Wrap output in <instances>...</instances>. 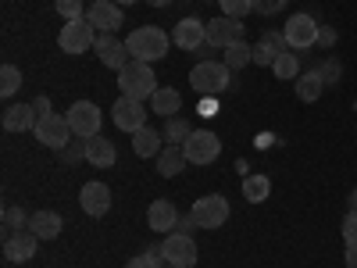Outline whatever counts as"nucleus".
I'll return each mask as SVG.
<instances>
[{
	"label": "nucleus",
	"mask_w": 357,
	"mask_h": 268,
	"mask_svg": "<svg viewBox=\"0 0 357 268\" xmlns=\"http://www.w3.org/2000/svg\"><path fill=\"white\" fill-rule=\"evenodd\" d=\"M126 47L132 54V61L154 65V61H161V57L168 54L172 36L165 33V29H158V25H139V29H132V33L126 36Z\"/></svg>",
	"instance_id": "obj_1"
},
{
	"label": "nucleus",
	"mask_w": 357,
	"mask_h": 268,
	"mask_svg": "<svg viewBox=\"0 0 357 268\" xmlns=\"http://www.w3.org/2000/svg\"><path fill=\"white\" fill-rule=\"evenodd\" d=\"M118 89H122V97L151 100L158 94V75L146 61H129L122 72H118Z\"/></svg>",
	"instance_id": "obj_2"
},
{
	"label": "nucleus",
	"mask_w": 357,
	"mask_h": 268,
	"mask_svg": "<svg viewBox=\"0 0 357 268\" xmlns=\"http://www.w3.org/2000/svg\"><path fill=\"white\" fill-rule=\"evenodd\" d=\"M229 65L225 61H197L190 72V86L200 97H218L222 89H229Z\"/></svg>",
	"instance_id": "obj_3"
},
{
	"label": "nucleus",
	"mask_w": 357,
	"mask_h": 268,
	"mask_svg": "<svg viewBox=\"0 0 357 268\" xmlns=\"http://www.w3.org/2000/svg\"><path fill=\"white\" fill-rule=\"evenodd\" d=\"M33 136L43 143V147H50V151H65V147L75 140V133H72V126H68V118L65 114H40V122H36V129H33Z\"/></svg>",
	"instance_id": "obj_4"
},
{
	"label": "nucleus",
	"mask_w": 357,
	"mask_h": 268,
	"mask_svg": "<svg viewBox=\"0 0 357 268\" xmlns=\"http://www.w3.org/2000/svg\"><path fill=\"white\" fill-rule=\"evenodd\" d=\"M229 200L222 197V193H204L200 200H193V207H190V215H193V222L200 225V229H218V225H225L229 222Z\"/></svg>",
	"instance_id": "obj_5"
},
{
	"label": "nucleus",
	"mask_w": 357,
	"mask_h": 268,
	"mask_svg": "<svg viewBox=\"0 0 357 268\" xmlns=\"http://www.w3.org/2000/svg\"><path fill=\"white\" fill-rule=\"evenodd\" d=\"M97 36H100V33L93 29V22H86V18L65 22L61 33H57V47H61L65 54H82V50H93Z\"/></svg>",
	"instance_id": "obj_6"
},
{
	"label": "nucleus",
	"mask_w": 357,
	"mask_h": 268,
	"mask_svg": "<svg viewBox=\"0 0 357 268\" xmlns=\"http://www.w3.org/2000/svg\"><path fill=\"white\" fill-rule=\"evenodd\" d=\"M68 126H72V133L79 136V140H89V136H100V122H104V114H100V107L93 104V100H75L72 107H68Z\"/></svg>",
	"instance_id": "obj_7"
},
{
	"label": "nucleus",
	"mask_w": 357,
	"mask_h": 268,
	"mask_svg": "<svg viewBox=\"0 0 357 268\" xmlns=\"http://www.w3.org/2000/svg\"><path fill=\"white\" fill-rule=\"evenodd\" d=\"M183 151H186L190 165H215L218 154H222V140L207 129H193V136L183 143Z\"/></svg>",
	"instance_id": "obj_8"
},
{
	"label": "nucleus",
	"mask_w": 357,
	"mask_h": 268,
	"mask_svg": "<svg viewBox=\"0 0 357 268\" xmlns=\"http://www.w3.org/2000/svg\"><path fill=\"white\" fill-rule=\"evenodd\" d=\"M158 251H161L165 265H178V268H193L197 265V244H193V236H186V232H168Z\"/></svg>",
	"instance_id": "obj_9"
},
{
	"label": "nucleus",
	"mask_w": 357,
	"mask_h": 268,
	"mask_svg": "<svg viewBox=\"0 0 357 268\" xmlns=\"http://www.w3.org/2000/svg\"><path fill=\"white\" fill-rule=\"evenodd\" d=\"M318 22L311 15H293L286 25H282V36L289 43V50H311L318 43Z\"/></svg>",
	"instance_id": "obj_10"
},
{
	"label": "nucleus",
	"mask_w": 357,
	"mask_h": 268,
	"mask_svg": "<svg viewBox=\"0 0 357 268\" xmlns=\"http://www.w3.org/2000/svg\"><path fill=\"white\" fill-rule=\"evenodd\" d=\"M111 122L122 129V133H139L146 126V107L143 100H132V97H118L111 104Z\"/></svg>",
	"instance_id": "obj_11"
},
{
	"label": "nucleus",
	"mask_w": 357,
	"mask_h": 268,
	"mask_svg": "<svg viewBox=\"0 0 357 268\" xmlns=\"http://www.w3.org/2000/svg\"><path fill=\"white\" fill-rule=\"evenodd\" d=\"M93 50H97V57H100V65H107V68H114V72H122V68L132 61L126 40H118L114 33H100L97 43H93Z\"/></svg>",
	"instance_id": "obj_12"
},
{
	"label": "nucleus",
	"mask_w": 357,
	"mask_h": 268,
	"mask_svg": "<svg viewBox=\"0 0 357 268\" xmlns=\"http://www.w3.org/2000/svg\"><path fill=\"white\" fill-rule=\"evenodd\" d=\"M172 43L178 47V50H197V47H204L207 43V22H200V18H178L175 22V33H172Z\"/></svg>",
	"instance_id": "obj_13"
},
{
	"label": "nucleus",
	"mask_w": 357,
	"mask_h": 268,
	"mask_svg": "<svg viewBox=\"0 0 357 268\" xmlns=\"http://www.w3.org/2000/svg\"><path fill=\"white\" fill-rule=\"evenodd\" d=\"M86 22H93L97 33H114L126 22V15H122V4H114V0H93L86 8Z\"/></svg>",
	"instance_id": "obj_14"
},
{
	"label": "nucleus",
	"mask_w": 357,
	"mask_h": 268,
	"mask_svg": "<svg viewBox=\"0 0 357 268\" xmlns=\"http://www.w3.org/2000/svg\"><path fill=\"white\" fill-rule=\"evenodd\" d=\"M243 40V22L240 18H215V22H207V43H211L215 50H225L232 43H240Z\"/></svg>",
	"instance_id": "obj_15"
},
{
	"label": "nucleus",
	"mask_w": 357,
	"mask_h": 268,
	"mask_svg": "<svg viewBox=\"0 0 357 268\" xmlns=\"http://www.w3.org/2000/svg\"><path fill=\"white\" fill-rule=\"evenodd\" d=\"M36 244H40V236L33 229H18V232H8L4 236V258L22 265V261H33L36 254Z\"/></svg>",
	"instance_id": "obj_16"
},
{
	"label": "nucleus",
	"mask_w": 357,
	"mask_h": 268,
	"mask_svg": "<svg viewBox=\"0 0 357 268\" xmlns=\"http://www.w3.org/2000/svg\"><path fill=\"white\" fill-rule=\"evenodd\" d=\"M79 204H82V211H86L89 218H100V215L111 211V190L93 179V183H86V186L79 190Z\"/></svg>",
	"instance_id": "obj_17"
},
{
	"label": "nucleus",
	"mask_w": 357,
	"mask_h": 268,
	"mask_svg": "<svg viewBox=\"0 0 357 268\" xmlns=\"http://www.w3.org/2000/svg\"><path fill=\"white\" fill-rule=\"evenodd\" d=\"M4 129L8 133H33L36 129V122H40V114H36V107L33 104H8L4 107Z\"/></svg>",
	"instance_id": "obj_18"
},
{
	"label": "nucleus",
	"mask_w": 357,
	"mask_h": 268,
	"mask_svg": "<svg viewBox=\"0 0 357 268\" xmlns=\"http://www.w3.org/2000/svg\"><path fill=\"white\" fill-rule=\"evenodd\" d=\"M146 225H151L154 232H175L178 225V211H175V204L172 200H154L151 207H146Z\"/></svg>",
	"instance_id": "obj_19"
},
{
	"label": "nucleus",
	"mask_w": 357,
	"mask_h": 268,
	"mask_svg": "<svg viewBox=\"0 0 357 268\" xmlns=\"http://www.w3.org/2000/svg\"><path fill=\"white\" fill-rule=\"evenodd\" d=\"M286 36L282 33H264L257 43H254V65H268V68H272L275 65V57L279 54H286Z\"/></svg>",
	"instance_id": "obj_20"
},
{
	"label": "nucleus",
	"mask_w": 357,
	"mask_h": 268,
	"mask_svg": "<svg viewBox=\"0 0 357 268\" xmlns=\"http://www.w3.org/2000/svg\"><path fill=\"white\" fill-rule=\"evenodd\" d=\"M86 161L93 165V168H111L118 161V151H114V143L107 136H89L86 140Z\"/></svg>",
	"instance_id": "obj_21"
},
{
	"label": "nucleus",
	"mask_w": 357,
	"mask_h": 268,
	"mask_svg": "<svg viewBox=\"0 0 357 268\" xmlns=\"http://www.w3.org/2000/svg\"><path fill=\"white\" fill-rule=\"evenodd\" d=\"M178 107H183V94L172 89V86H158V94L151 97V111L161 114V118H175Z\"/></svg>",
	"instance_id": "obj_22"
},
{
	"label": "nucleus",
	"mask_w": 357,
	"mask_h": 268,
	"mask_svg": "<svg viewBox=\"0 0 357 268\" xmlns=\"http://www.w3.org/2000/svg\"><path fill=\"white\" fill-rule=\"evenodd\" d=\"M161 143H165V136H161L158 129H151V126H143L139 133H132V151H136V158H158V154H161Z\"/></svg>",
	"instance_id": "obj_23"
},
{
	"label": "nucleus",
	"mask_w": 357,
	"mask_h": 268,
	"mask_svg": "<svg viewBox=\"0 0 357 268\" xmlns=\"http://www.w3.org/2000/svg\"><path fill=\"white\" fill-rule=\"evenodd\" d=\"M186 168V151H183V147H165V151L158 154V172L165 175V179H172V175H178V172H183Z\"/></svg>",
	"instance_id": "obj_24"
},
{
	"label": "nucleus",
	"mask_w": 357,
	"mask_h": 268,
	"mask_svg": "<svg viewBox=\"0 0 357 268\" xmlns=\"http://www.w3.org/2000/svg\"><path fill=\"white\" fill-rule=\"evenodd\" d=\"M29 229H33L40 240H54V236L61 232V215L57 211H36L33 218H29Z\"/></svg>",
	"instance_id": "obj_25"
},
{
	"label": "nucleus",
	"mask_w": 357,
	"mask_h": 268,
	"mask_svg": "<svg viewBox=\"0 0 357 268\" xmlns=\"http://www.w3.org/2000/svg\"><path fill=\"white\" fill-rule=\"evenodd\" d=\"M293 86H296V97H301V100H318L321 97V89H325V82H321V75H318V68L314 72H301V75H296L293 79Z\"/></svg>",
	"instance_id": "obj_26"
},
{
	"label": "nucleus",
	"mask_w": 357,
	"mask_h": 268,
	"mask_svg": "<svg viewBox=\"0 0 357 268\" xmlns=\"http://www.w3.org/2000/svg\"><path fill=\"white\" fill-rule=\"evenodd\" d=\"M222 61L229 65V72H240L243 65H250V61H254V47H250L247 40L232 43V47H225V50H222Z\"/></svg>",
	"instance_id": "obj_27"
},
{
	"label": "nucleus",
	"mask_w": 357,
	"mask_h": 268,
	"mask_svg": "<svg viewBox=\"0 0 357 268\" xmlns=\"http://www.w3.org/2000/svg\"><path fill=\"white\" fill-rule=\"evenodd\" d=\"M161 136H165V143H172V147H183V143L193 136V126L186 122V118L175 114V118H165V133H161Z\"/></svg>",
	"instance_id": "obj_28"
},
{
	"label": "nucleus",
	"mask_w": 357,
	"mask_h": 268,
	"mask_svg": "<svg viewBox=\"0 0 357 268\" xmlns=\"http://www.w3.org/2000/svg\"><path fill=\"white\" fill-rule=\"evenodd\" d=\"M268 193H272L268 175H247V179H243V197H247V204H261V200H268Z\"/></svg>",
	"instance_id": "obj_29"
},
{
	"label": "nucleus",
	"mask_w": 357,
	"mask_h": 268,
	"mask_svg": "<svg viewBox=\"0 0 357 268\" xmlns=\"http://www.w3.org/2000/svg\"><path fill=\"white\" fill-rule=\"evenodd\" d=\"M275 79H296L301 75V57H296V50H286L275 57V65H272Z\"/></svg>",
	"instance_id": "obj_30"
},
{
	"label": "nucleus",
	"mask_w": 357,
	"mask_h": 268,
	"mask_svg": "<svg viewBox=\"0 0 357 268\" xmlns=\"http://www.w3.org/2000/svg\"><path fill=\"white\" fill-rule=\"evenodd\" d=\"M18 86H22V72H18L15 65H4V68H0V97L11 100V97L18 94Z\"/></svg>",
	"instance_id": "obj_31"
},
{
	"label": "nucleus",
	"mask_w": 357,
	"mask_h": 268,
	"mask_svg": "<svg viewBox=\"0 0 357 268\" xmlns=\"http://www.w3.org/2000/svg\"><path fill=\"white\" fill-rule=\"evenodd\" d=\"M54 11L61 15L65 22H79V18H86V4H82V0H54Z\"/></svg>",
	"instance_id": "obj_32"
},
{
	"label": "nucleus",
	"mask_w": 357,
	"mask_h": 268,
	"mask_svg": "<svg viewBox=\"0 0 357 268\" xmlns=\"http://www.w3.org/2000/svg\"><path fill=\"white\" fill-rule=\"evenodd\" d=\"M29 218H33V215L18 211V207H4V232H18V229H29Z\"/></svg>",
	"instance_id": "obj_33"
},
{
	"label": "nucleus",
	"mask_w": 357,
	"mask_h": 268,
	"mask_svg": "<svg viewBox=\"0 0 357 268\" xmlns=\"http://www.w3.org/2000/svg\"><path fill=\"white\" fill-rule=\"evenodd\" d=\"M218 8L229 18H243L247 11H254V0H218Z\"/></svg>",
	"instance_id": "obj_34"
},
{
	"label": "nucleus",
	"mask_w": 357,
	"mask_h": 268,
	"mask_svg": "<svg viewBox=\"0 0 357 268\" xmlns=\"http://www.w3.org/2000/svg\"><path fill=\"white\" fill-rule=\"evenodd\" d=\"M57 154H61V165H75L79 158L86 161V140L79 143V136H75V140H72V143L65 147V151H57Z\"/></svg>",
	"instance_id": "obj_35"
},
{
	"label": "nucleus",
	"mask_w": 357,
	"mask_h": 268,
	"mask_svg": "<svg viewBox=\"0 0 357 268\" xmlns=\"http://www.w3.org/2000/svg\"><path fill=\"white\" fill-rule=\"evenodd\" d=\"M126 268H165L161 265V251H146V254H136Z\"/></svg>",
	"instance_id": "obj_36"
},
{
	"label": "nucleus",
	"mask_w": 357,
	"mask_h": 268,
	"mask_svg": "<svg viewBox=\"0 0 357 268\" xmlns=\"http://www.w3.org/2000/svg\"><path fill=\"white\" fill-rule=\"evenodd\" d=\"M289 4V0H254V11L257 15H275V11H282Z\"/></svg>",
	"instance_id": "obj_37"
},
{
	"label": "nucleus",
	"mask_w": 357,
	"mask_h": 268,
	"mask_svg": "<svg viewBox=\"0 0 357 268\" xmlns=\"http://www.w3.org/2000/svg\"><path fill=\"white\" fill-rule=\"evenodd\" d=\"M343 244H357V211H347L343 218Z\"/></svg>",
	"instance_id": "obj_38"
},
{
	"label": "nucleus",
	"mask_w": 357,
	"mask_h": 268,
	"mask_svg": "<svg viewBox=\"0 0 357 268\" xmlns=\"http://www.w3.org/2000/svg\"><path fill=\"white\" fill-rule=\"evenodd\" d=\"M340 65L336 61H325V65H318V75H321V82H340Z\"/></svg>",
	"instance_id": "obj_39"
},
{
	"label": "nucleus",
	"mask_w": 357,
	"mask_h": 268,
	"mask_svg": "<svg viewBox=\"0 0 357 268\" xmlns=\"http://www.w3.org/2000/svg\"><path fill=\"white\" fill-rule=\"evenodd\" d=\"M333 43H336V29H329V25L318 29V47H333Z\"/></svg>",
	"instance_id": "obj_40"
},
{
	"label": "nucleus",
	"mask_w": 357,
	"mask_h": 268,
	"mask_svg": "<svg viewBox=\"0 0 357 268\" xmlns=\"http://www.w3.org/2000/svg\"><path fill=\"white\" fill-rule=\"evenodd\" d=\"M193 215H186V218H178V225H175V232H186V236H193Z\"/></svg>",
	"instance_id": "obj_41"
},
{
	"label": "nucleus",
	"mask_w": 357,
	"mask_h": 268,
	"mask_svg": "<svg viewBox=\"0 0 357 268\" xmlns=\"http://www.w3.org/2000/svg\"><path fill=\"white\" fill-rule=\"evenodd\" d=\"M343 258H347V265H350V268H357V244H347Z\"/></svg>",
	"instance_id": "obj_42"
},
{
	"label": "nucleus",
	"mask_w": 357,
	"mask_h": 268,
	"mask_svg": "<svg viewBox=\"0 0 357 268\" xmlns=\"http://www.w3.org/2000/svg\"><path fill=\"white\" fill-rule=\"evenodd\" d=\"M215 111H218L215 97H204V104H200V114H215Z\"/></svg>",
	"instance_id": "obj_43"
},
{
	"label": "nucleus",
	"mask_w": 357,
	"mask_h": 268,
	"mask_svg": "<svg viewBox=\"0 0 357 268\" xmlns=\"http://www.w3.org/2000/svg\"><path fill=\"white\" fill-rule=\"evenodd\" d=\"M33 107H36V114H50V100H47V97H36Z\"/></svg>",
	"instance_id": "obj_44"
},
{
	"label": "nucleus",
	"mask_w": 357,
	"mask_h": 268,
	"mask_svg": "<svg viewBox=\"0 0 357 268\" xmlns=\"http://www.w3.org/2000/svg\"><path fill=\"white\" fill-rule=\"evenodd\" d=\"M211 50H215V47H211V43H204V47H197V50H193V54H197V57H200V61H211Z\"/></svg>",
	"instance_id": "obj_45"
},
{
	"label": "nucleus",
	"mask_w": 357,
	"mask_h": 268,
	"mask_svg": "<svg viewBox=\"0 0 357 268\" xmlns=\"http://www.w3.org/2000/svg\"><path fill=\"white\" fill-rule=\"evenodd\" d=\"M347 207H350V211H357V190H350V197H347Z\"/></svg>",
	"instance_id": "obj_46"
},
{
	"label": "nucleus",
	"mask_w": 357,
	"mask_h": 268,
	"mask_svg": "<svg viewBox=\"0 0 357 268\" xmlns=\"http://www.w3.org/2000/svg\"><path fill=\"white\" fill-rule=\"evenodd\" d=\"M146 4H151V8H168L172 0H146Z\"/></svg>",
	"instance_id": "obj_47"
},
{
	"label": "nucleus",
	"mask_w": 357,
	"mask_h": 268,
	"mask_svg": "<svg viewBox=\"0 0 357 268\" xmlns=\"http://www.w3.org/2000/svg\"><path fill=\"white\" fill-rule=\"evenodd\" d=\"M114 4H122V8H126V4H136V0H114Z\"/></svg>",
	"instance_id": "obj_48"
},
{
	"label": "nucleus",
	"mask_w": 357,
	"mask_h": 268,
	"mask_svg": "<svg viewBox=\"0 0 357 268\" xmlns=\"http://www.w3.org/2000/svg\"><path fill=\"white\" fill-rule=\"evenodd\" d=\"M165 268H178V265H165Z\"/></svg>",
	"instance_id": "obj_49"
},
{
	"label": "nucleus",
	"mask_w": 357,
	"mask_h": 268,
	"mask_svg": "<svg viewBox=\"0 0 357 268\" xmlns=\"http://www.w3.org/2000/svg\"><path fill=\"white\" fill-rule=\"evenodd\" d=\"M347 268H350V265H347Z\"/></svg>",
	"instance_id": "obj_50"
}]
</instances>
